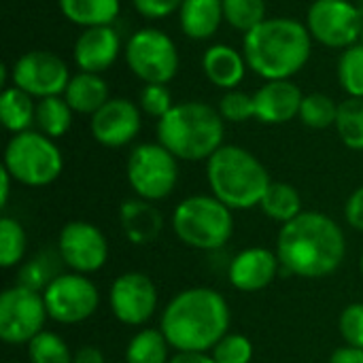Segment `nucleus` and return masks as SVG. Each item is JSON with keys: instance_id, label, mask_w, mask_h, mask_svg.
Listing matches in <instances>:
<instances>
[{"instance_id": "nucleus-46", "label": "nucleus", "mask_w": 363, "mask_h": 363, "mask_svg": "<svg viewBox=\"0 0 363 363\" xmlns=\"http://www.w3.org/2000/svg\"><path fill=\"white\" fill-rule=\"evenodd\" d=\"M357 6H359V13H362V17H363V0H359V4H357Z\"/></svg>"}, {"instance_id": "nucleus-41", "label": "nucleus", "mask_w": 363, "mask_h": 363, "mask_svg": "<svg viewBox=\"0 0 363 363\" xmlns=\"http://www.w3.org/2000/svg\"><path fill=\"white\" fill-rule=\"evenodd\" d=\"M330 363H363V349H357V347H338L332 357H330Z\"/></svg>"}, {"instance_id": "nucleus-18", "label": "nucleus", "mask_w": 363, "mask_h": 363, "mask_svg": "<svg viewBox=\"0 0 363 363\" xmlns=\"http://www.w3.org/2000/svg\"><path fill=\"white\" fill-rule=\"evenodd\" d=\"M121 51V38L113 26H98V28H85L72 49L74 64L81 72H94L102 74L108 70Z\"/></svg>"}, {"instance_id": "nucleus-45", "label": "nucleus", "mask_w": 363, "mask_h": 363, "mask_svg": "<svg viewBox=\"0 0 363 363\" xmlns=\"http://www.w3.org/2000/svg\"><path fill=\"white\" fill-rule=\"evenodd\" d=\"M6 77H9V74H6V66L2 64V66H0V85H6Z\"/></svg>"}, {"instance_id": "nucleus-5", "label": "nucleus", "mask_w": 363, "mask_h": 363, "mask_svg": "<svg viewBox=\"0 0 363 363\" xmlns=\"http://www.w3.org/2000/svg\"><path fill=\"white\" fill-rule=\"evenodd\" d=\"M206 179L211 194L232 211L259 206L272 183L266 166L251 151L236 145H223L206 160Z\"/></svg>"}, {"instance_id": "nucleus-42", "label": "nucleus", "mask_w": 363, "mask_h": 363, "mask_svg": "<svg viewBox=\"0 0 363 363\" xmlns=\"http://www.w3.org/2000/svg\"><path fill=\"white\" fill-rule=\"evenodd\" d=\"M72 363H106L104 359V353L94 347V345H87V347H81L74 357H72Z\"/></svg>"}, {"instance_id": "nucleus-25", "label": "nucleus", "mask_w": 363, "mask_h": 363, "mask_svg": "<svg viewBox=\"0 0 363 363\" xmlns=\"http://www.w3.org/2000/svg\"><path fill=\"white\" fill-rule=\"evenodd\" d=\"M0 119L11 134L32 130L36 123V104L30 94L19 87H4L0 94Z\"/></svg>"}, {"instance_id": "nucleus-30", "label": "nucleus", "mask_w": 363, "mask_h": 363, "mask_svg": "<svg viewBox=\"0 0 363 363\" xmlns=\"http://www.w3.org/2000/svg\"><path fill=\"white\" fill-rule=\"evenodd\" d=\"M26 347H28L30 363H72V357H74L66 340L47 330L34 336Z\"/></svg>"}, {"instance_id": "nucleus-43", "label": "nucleus", "mask_w": 363, "mask_h": 363, "mask_svg": "<svg viewBox=\"0 0 363 363\" xmlns=\"http://www.w3.org/2000/svg\"><path fill=\"white\" fill-rule=\"evenodd\" d=\"M168 363H215L211 353H174Z\"/></svg>"}, {"instance_id": "nucleus-16", "label": "nucleus", "mask_w": 363, "mask_h": 363, "mask_svg": "<svg viewBox=\"0 0 363 363\" xmlns=\"http://www.w3.org/2000/svg\"><path fill=\"white\" fill-rule=\"evenodd\" d=\"M143 125V111L128 98H111L98 113L91 115V136L108 149L130 145Z\"/></svg>"}, {"instance_id": "nucleus-7", "label": "nucleus", "mask_w": 363, "mask_h": 363, "mask_svg": "<svg viewBox=\"0 0 363 363\" xmlns=\"http://www.w3.org/2000/svg\"><path fill=\"white\" fill-rule=\"evenodd\" d=\"M2 166L19 185L47 187L62 174L64 157L53 138L38 130H28L11 136L4 149Z\"/></svg>"}, {"instance_id": "nucleus-24", "label": "nucleus", "mask_w": 363, "mask_h": 363, "mask_svg": "<svg viewBox=\"0 0 363 363\" xmlns=\"http://www.w3.org/2000/svg\"><path fill=\"white\" fill-rule=\"evenodd\" d=\"M57 4L62 15L83 30L113 26L121 9L119 0H57Z\"/></svg>"}, {"instance_id": "nucleus-21", "label": "nucleus", "mask_w": 363, "mask_h": 363, "mask_svg": "<svg viewBox=\"0 0 363 363\" xmlns=\"http://www.w3.org/2000/svg\"><path fill=\"white\" fill-rule=\"evenodd\" d=\"M245 55L230 45H213L202 55V70L206 79L221 89H236L247 72Z\"/></svg>"}, {"instance_id": "nucleus-15", "label": "nucleus", "mask_w": 363, "mask_h": 363, "mask_svg": "<svg viewBox=\"0 0 363 363\" xmlns=\"http://www.w3.org/2000/svg\"><path fill=\"white\" fill-rule=\"evenodd\" d=\"M57 251L62 262L79 274L98 272L108 259V242L100 228L87 221H70L60 230Z\"/></svg>"}, {"instance_id": "nucleus-38", "label": "nucleus", "mask_w": 363, "mask_h": 363, "mask_svg": "<svg viewBox=\"0 0 363 363\" xmlns=\"http://www.w3.org/2000/svg\"><path fill=\"white\" fill-rule=\"evenodd\" d=\"M338 330L349 347L363 349V302L349 304L338 319Z\"/></svg>"}, {"instance_id": "nucleus-1", "label": "nucleus", "mask_w": 363, "mask_h": 363, "mask_svg": "<svg viewBox=\"0 0 363 363\" xmlns=\"http://www.w3.org/2000/svg\"><path fill=\"white\" fill-rule=\"evenodd\" d=\"M281 268L300 279H325L334 274L347 255V240L340 225L317 211H304L285 223L277 238Z\"/></svg>"}, {"instance_id": "nucleus-9", "label": "nucleus", "mask_w": 363, "mask_h": 363, "mask_svg": "<svg viewBox=\"0 0 363 363\" xmlns=\"http://www.w3.org/2000/svg\"><path fill=\"white\" fill-rule=\"evenodd\" d=\"M123 55L132 74H136L145 85H166L179 72V49L174 40L157 28H143L134 32Z\"/></svg>"}, {"instance_id": "nucleus-20", "label": "nucleus", "mask_w": 363, "mask_h": 363, "mask_svg": "<svg viewBox=\"0 0 363 363\" xmlns=\"http://www.w3.org/2000/svg\"><path fill=\"white\" fill-rule=\"evenodd\" d=\"M119 223L123 234L134 245H149L153 242L164 228L162 213L153 206V202L143 198L125 200L119 208Z\"/></svg>"}, {"instance_id": "nucleus-12", "label": "nucleus", "mask_w": 363, "mask_h": 363, "mask_svg": "<svg viewBox=\"0 0 363 363\" xmlns=\"http://www.w3.org/2000/svg\"><path fill=\"white\" fill-rule=\"evenodd\" d=\"M311 36L330 49H349L362 38L363 17L351 0H315L306 15Z\"/></svg>"}, {"instance_id": "nucleus-49", "label": "nucleus", "mask_w": 363, "mask_h": 363, "mask_svg": "<svg viewBox=\"0 0 363 363\" xmlns=\"http://www.w3.org/2000/svg\"><path fill=\"white\" fill-rule=\"evenodd\" d=\"M11 363H19V362H11Z\"/></svg>"}, {"instance_id": "nucleus-17", "label": "nucleus", "mask_w": 363, "mask_h": 363, "mask_svg": "<svg viewBox=\"0 0 363 363\" xmlns=\"http://www.w3.org/2000/svg\"><path fill=\"white\" fill-rule=\"evenodd\" d=\"M279 268L281 262L277 251H270L266 247H249L232 259L228 268V279L234 289L255 294L272 285Z\"/></svg>"}, {"instance_id": "nucleus-40", "label": "nucleus", "mask_w": 363, "mask_h": 363, "mask_svg": "<svg viewBox=\"0 0 363 363\" xmlns=\"http://www.w3.org/2000/svg\"><path fill=\"white\" fill-rule=\"evenodd\" d=\"M345 219L353 230L363 232V185L349 196L345 206Z\"/></svg>"}, {"instance_id": "nucleus-11", "label": "nucleus", "mask_w": 363, "mask_h": 363, "mask_svg": "<svg viewBox=\"0 0 363 363\" xmlns=\"http://www.w3.org/2000/svg\"><path fill=\"white\" fill-rule=\"evenodd\" d=\"M45 306L49 319L62 325H77L87 321L100 306L98 287L87 279V274L68 272L57 274L43 289Z\"/></svg>"}, {"instance_id": "nucleus-35", "label": "nucleus", "mask_w": 363, "mask_h": 363, "mask_svg": "<svg viewBox=\"0 0 363 363\" xmlns=\"http://www.w3.org/2000/svg\"><path fill=\"white\" fill-rule=\"evenodd\" d=\"M253 342L242 334H225L211 351L215 363H251Z\"/></svg>"}, {"instance_id": "nucleus-10", "label": "nucleus", "mask_w": 363, "mask_h": 363, "mask_svg": "<svg viewBox=\"0 0 363 363\" xmlns=\"http://www.w3.org/2000/svg\"><path fill=\"white\" fill-rule=\"evenodd\" d=\"M49 319L40 291L13 285L0 296V338L6 345H28L45 330Z\"/></svg>"}, {"instance_id": "nucleus-26", "label": "nucleus", "mask_w": 363, "mask_h": 363, "mask_svg": "<svg viewBox=\"0 0 363 363\" xmlns=\"http://www.w3.org/2000/svg\"><path fill=\"white\" fill-rule=\"evenodd\" d=\"M259 208L264 211L266 217H270L272 221H279L283 225L304 213L300 191L294 185L281 183V181L270 183V187L266 189V194L259 202Z\"/></svg>"}, {"instance_id": "nucleus-31", "label": "nucleus", "mask_w": 363, "mask_h": 363, "mask_svg": "<svg viewBox=\"0 0 363 363\" xmlns=\"http://www.w3.org/2000/svg\"><path fill=\"white\" fill-rule=\"evenodd\" d=\"M300 121L313 130H325L330 125H336L338 117V102L325 94H306L300 106Z\"/></svg>"}, {"instance_id": "nucleus-48", "label": "nucleus", "mask_w": 363, "mask_h": 363, "mask_svg": "<svg viewBox=\"0 0 363 363\" xmlns=\"http://www.w3.org/2000/svg\"><path fill=\"white\" fill-rule=\"evenodd\" d=\"M359 40H362V45H363V28H362V38H359Z\"/></svg>"}, {"instance_id": "nucleus-19", "label": "nucleus", "mask_w": 363, "mask_h": 363, "mask_svg": "<svg viewBox=\"0 0 363 363\" xmlns=\"http://www.w3.org/2000/svg\"><path fill=\"white\" fill-rule=\"evenodd\" d=\"M302 100H304L302 89L289 79L266 81L253 94L255 119H259L262 123H270V125L287 123L300 115Z\"/></svg>"}, {"instance_id": "nucleus-27", "label": "nucleus", "mask_w": 363, "mask_h": 363, "mask_svg": "<svg viewBox=\"0 0 363 363\" xmlns=\"http://www.w3.org/2000/svg\"><path fill=\"white\" fill-rule=\"evenodd\" d=\"M170 349L162 330H140L125 347V363H168Z\"/></svg>"}, {"instance_id": "nucleus-23", "label": "nucleus", "mask_w": 363, "mask_h": 363, "mask_svg": "<svg viewBox=\"0 0 363 363\" xmlns=\"http://www.w3.org/2000/svg\"><path fill=\"white\" fill-rule=\"evenodd\" d=\"M64 100L68 102V106L79 113V115H94L98 113L108 100V85L100 74L94 72H79L70 79L66 91H64Z\"/></svg>"}, {"instance_id": "nucleus-37", "label": "nucleus", "mask_w": 363, "mask_h": 363, "mask_svg": "<svg viewBox=\"0 0 363 363\" xmlns=\"http://www.w3.org/2000/svg\"><path fill=\"white\" fill-rule=\"evenodd\" d=\"M138 106L145 115L149 117H155L157 121L174 106L172 102V94L166 85H160V83H149L140 89V96H138Z\"/></svg>"}, {"instance_id": "nucleus-28", "label": "nucleus", "mask_w": 363, "mask_h": 363, "mask_svg": "<svg viewBox=\"0 0 363 363\" xmlns=\"http://www.w3.org/2000/svg\"><path fill=\"white\" fill-rule=\"evenodd\" d=\"M74 111L68 106L64 96H51L36 102V128L49 138H62L72 125Z\"/></svg>"}, {"instance_id": "nucleus-8", "label": "nucleus", "mask_w": 363, "mask_h": 363, "mask_svg": "<svg viewBox=\"0 0 363 363\" xmlns=\"http://www.w3.org/2000/svg\"><path fill=\"white\" fill-rule=\"evenodd\" d=\"M125 174L136 198L157 202L174 191L179 181V160L160 143H143L132 149Z\"/></svg>"}, {"instance_id": "nucleus-29", "label": "nucleus", "mask_w": 363, "mask_h": 363, "mask_svg": "<svg viewBox=\"0 0 363 363\" xmlns=\"http://www.w3.org/2000/svg\"><path fill=\"white\" fill-rule=\"evenodd\" d=\"M336 132L349 149L363 151V98H347L338 104Z\"/></svg>"}, {"instance_id": "nucleus-32", "label": "nucleus", "mask_w": 363, "mask_h": 363, "mask_svg": "<svg viewBox=\"0 0 363 363\" xmlns=\"http://www.w3.org/2000/svg\"><path fill=\"white\" fill-rule=\"evenodd\" d=\"M223 19L238 32H251L266 17L264 0H223Z\"/></svg>"}, {"instance_id": "nucleus-13", "label": "nucleus", "mask_w": 363, "mask_h": 363, "mask_svg": "<svg viewBox=\"0 0 363 363\" xmlns=\"http://www.w3.org/2000/svg\"><path fill=\"white\" fill-rule=\"evenodd\" d=\"M13 85L30 94L32 98H51V96H64L70 72L66 62L45 49H32L19 55L11 70Z\"/></svg>"}, {"instance_id": "nucleus-33", "label": "nucleus", "mask_w": 363, "mask_h": 363, "mask_svg": "<svg viewBox=\"0 0 363 363\" xmlns=\"http://www.w3.org/2000/svg\"><path fill=\"white\" fill-rule=\"evenodd\" d=\"M28 238L17 219L2 217L0 219V266L13 268L26 255Z\"/></svg>"}, {"instance_id": "nucleus-36", "label": "nucleus", "mask_w": 363, "mask_h": 363, "mask_svg": "<svg viewBox=\"0 0 363 363\" xmlns=\"http://www.w3.org/2000/svg\"><path fill=\"white\" fill-rule=\"evenodd\" d=\"M217 111L223 117V121L242 123V121H249L255 117V102H253L251 94H245L240 89H230L219 100Z\"/></svg>"}, {"instance_id": "nucleus-3", "label": "nucleus", "mask_w": 363, "mask_h": 363, "mask_svg": "<svg viewBox=\"0 0 363 363\" xmlns=\"http://www.w3.org/2000/svg\"><path fill=\"white\" fill-rule=\"evenodd\" d=\"M313 36L306 23L289 17H268L242 38L247 66L266 81L291 79L311 60Z\"/></svg>"}, {"instance_id": "nucleus-6", "label": "nucleus", "mask_w": 363, "mask_h": 363, "mask_svg": "<svg viewBox=\"0 0 363 363\" xmlns=\"http://www.w3.org/2000/svg\"><path fill=\"white\" fill-rule=\"evenodd\" d=\"M172 230L177 238L198 251H217L228 245L234 234V215L213 194H196L181 200L172 213Z\"/></svg>"}, {"instance_id": "nucleus-14", "label": "nucleus", "mask_w": 363, "mask_h": 363, "mask_svg": "<svg viewBox=\"0 0 363 363\" xmlns=\"http://www.w3.org/2000/svg\"><path fill=\"white\" fill-rule=\"evenodd\" d=\"M108 306L113 317L123 325H145L157 311V287L143 272H125L113 281Z\"/></svg>"}, {"instance_id": "nucleus-47", "label": "nucleus", "mask_w": 363, "mask_h": 363, "mask_svg": "<svg viewBox=\"0 0 363 363\" xmlns=\"http://www.w3.org/2000/svg\"><path fill=\"white\" fill-rule=\"evenodd\" d=\"M359 266H362V274H363V253H362V262H359Z\"/></svg>"}, {"instance_id": "nucleus-22", "label": "nucleus", "mask_w": 363, "mask_h": 363, "mask_svg": "<svg viewBox=\"0 0 363 363\" xmlns=\"http://www.w3.org/2000/svg\"><path fill=\"white\" fill-rule=\"evenodd\" d=\"M223 21V0H183L179 23L185 36L206 40L217 34Z\"/></svg>"}, {"instance_id": "nucleus-39", "label": "nucleus", "mask_w": 363, "mask_h": 363, "mask_svg": "<svg viewBox=\"0 0 363 363\" xmlns=\"http://www.w3.org/2000/svg\"><path fill=\"white\" fill-rule=\"evenodd\" d=\"M134 9L147 19H164L170 13L179 11L183 0H132Z\"/></svg>"}, {"instance_id": "nucleus-2", "label": "nucleus", "mask_w": 363, "mask_h": 363, "mask_svg": "<svg viewBox=\"0 0 363 363\" xmlns=\"http://www.w3.org/2000/svg\"><path fill=\"white\" fill-rule=\"evenodd\" d=\"M230 306L211 287L179 291L160 317V330L177 353H211L230 334Z\"/></svg>"}, {"instance_id": "nucleus-34", "label": "nucleus", "mask_w": 363, "mask_h": 363, "mask_svg": "<svg viewBox=\"0 0 363 363\" xmlns=\"http://www.w3.org/2000/svg\"><path fill=\"white\" fill-rule=\"evenodd\" d=\"M338 81L349 98H363V45L357 43L340 53Z\"/></svg>"}, {"instance_id": "nucleus-44", "label": "nucleus", "mask_w": 363, "mask_h": 363, "mask_svg": "<svg viewBox=\"0 0 363 363\" xmlns=\"http://www.w3.org/2000/svg\"><path fill=\"white\" fill-rule=\"evenodd\" d=\"M11 181H13V177L6 172V168L2 166L0 168V206L4 208L6 206V202H9V196H11Z\"/></svg>"}, {"instance_id": "nucleus-4", "label": "nucleus", "mask_w": 363, "mask_h": 363, "mask_svg": "<svg viewBox=\"0 0 363 363\" xmlns=\"http://www.w3.org/2000/svg\"><path fill=\"white\" fill-rule=\"evenodd\" d=\"M225 125L217 108L204 102L174 104L157 121V143L177 160L202 162L223 147Z\"/></svg>"}]
</instances>
